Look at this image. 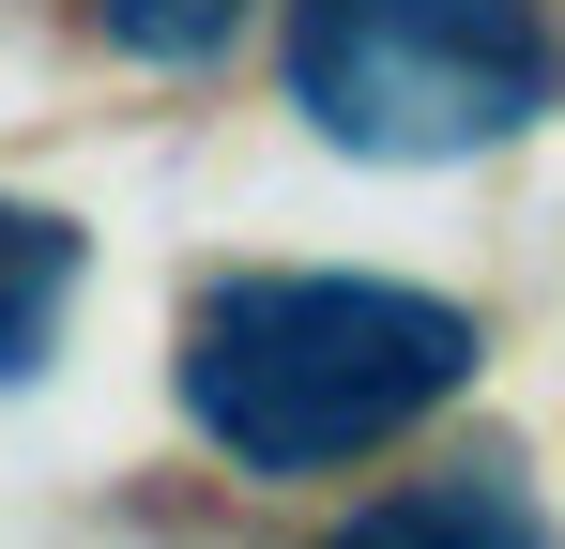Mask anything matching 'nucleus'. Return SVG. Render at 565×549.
<instances>
[{"mask_svg":"<svg viewBox=\"0 0 565 549\" xmlns=\"http://www.w3.org/2000/svg\"><path fill=\"white\" fill-rule=\"evenodd\" d=\"M565 46L535 0H290V107L367 169H459L551 122Z\"/></svg>","mask_w":565,"mask_h":549,"instance_id":"nucleus-2","label":"nucleus"},{"mask_svg":"<svg viewBox=\"0 0 565 549\" xmlns=\"http://www.w3.org/2000/svg\"><path fill=\"white\" fill-rule=\"evenodd\" d=\"M245 15H260V0H93L107 46H122V62H169V77H184V62H214Z\"/></svg>","mask_w":565,"mask_h":549,"instance_id":"nucleus-4","label":"nucleus"},{"mask_svg":"<svg viewBox=\"0 0 565 549\" xmlns=\"http://www.w3.org/2000/svg\"><path fill=\"white\" fill-rule=\"evenodd\" d=\"M367 535H535L520 488H413V504H367Z\"/></svg>","mask_w":565,"mask_h":549,"instance_id":"nucleus-5","label":"nucleus"},{"mask_svg":"<svg viewBox=\"0 0 565 549\" xmlns=\"http://www.w3.org/2000/svg\"><path fill=\"white\" fill-rule=\"evenodd\" d=\"M473 381V305L397 274H230L184 321V412L230 473H352Z\"/></svg>","mask_w":565,"mask_h":549,"instance_id":"nucleus-1","label":"nucleus"},{"mask_svg":"<svg viewBox=\"0 0 565 549\" xmlns=\"http://www.w3.org/2000/svg\"><path fill=\"white\" fill-rule=\"evenodd\" d=\"M77 305V229L62 214H31V198H0V381L46 352V321Z\"/></svg>","mask_w":565,"mask_h":549,"instance_id":"nucleus-3","label":"nucleus"}]
</instances>
